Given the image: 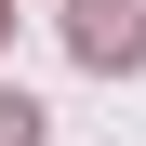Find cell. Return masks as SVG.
<instances>
[{
	"label": "cell",
	"mask_w": 146,
	"mask_h": 146,
	"mask_svg": "<svg viewBox=\"0 0 146 146\" xmlns=\"http://www.w3.org/2000/svg\"><path fill=\"white\" fill-rule=\"evenodd\" d=\"M66 53L80 66H146V0H66Z\"/></svg>",
	"instance_id": "cell-1"
},
{
	"label": "cell",
	"mask_w": 146,
	"mask_h": 146,
	"mask_svg": "<svg viewBox=\"0 0 146 146\" xmlns=\"http://www.w3.org/2000/svg\"><path fill=\"white\" fill-rule=\"evenodd\" d=\"M0 146H40V93H13V80H0Z\"/></svg>",
	"instance_id": "cell-2"
},
{
	"label": "cell",
	"mask_w": 146,
	"mask_h": 146,
	"mask_svg": "<svg viewBox=\"0 0 146 146\" xmlns=\"http://www.w3.org/2000/svg\"><path fill=\"white\" fill-rule=\"evenodd\" d=\"M0 27H13V13H0Z\"/></svg>",
	"instance_id": "cell-3"
}]
</instances>
